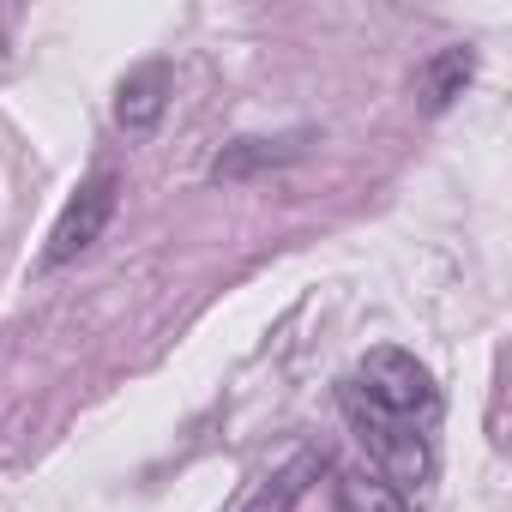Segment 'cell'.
<instances>
[{"instance_id":"obj_1","label":"cell","mask_w":512,"mask_h":512,"mask_svg":"<svg viewBox=\"0 0 512 512\" xmlns=\"http://www.w3.org/2000/svg\"><path fill=\"white\" fill-rule=\"evenodd\" d=\"M338 410H344V422L356 428V440L368 446L380 482H392L398 494H410V488H422V482L434 476V446H428V434H416V422L386 416L356 380L338 386Z\"/></svg>"},{"instance_id":"obj_2","label":"cell","mask_w":512,"mask_h":512,"mask_svg":"<svg viewBox=\"0 0 512 512\" xmlns=\"http://www.w3.org/2000/svg\"><path fill=\"white\" fill-rule=\"evenodd\" d=\"M356 386H362L386 416H398V422H434V410H440L434 374H428L410 350H392V344H380V350H368V356L356 362Z\"/></svg>"},{"instance_id":"obj_3","label":"cell","mask_w":512,"mask_h":512,"mask_svg":"<svg viewBox=\"0 0 512 512\" xmlns=\"http://www.w3.org/2000/svg\"><path fill=\"white\" fill-rule=\"evenodd\" d=\"M115 205H121V175H115V169L85 175V181H79V193L61 205V217H55V229H49L43 266L55 272V266H73L79 253H91V247L103 241V229H109Z\"/></svg>"},{"instance_id":"obj_4","label":"cell","mask_w":512,"mask_h":512,"mask_svg":"<svg viewBox=\"0 0 512 512\" xmlns=\"http://www.w3.org/2000/svg\"><path fill=\"white\" fill-rule=\"evenodd\" d=\"M163 109H169V61H139V67L121 79V91H115V121H121V133H127V139H145V133L163 121Z\"/></svg>"},{"instance_id":"obj_5","label":"cell","mask_w":512,"mask_h":512,"mask_svg":"<svg viewBox=\"0 0 512 512\" xmlns=\"http://www.w3.org/2000/svg\"><path fill=\"white\" fill-rule=\"evenodd\" d=\"M302 151H308L302 133L296 139H235V145H223V157L211 163V175L217 181H241V175H260V169H284Z\"/></svg>"},{"instance_id":"obj_6","label":"cell","mask_w":512,"mask_h":512,"mask_svg":"<svg viewBox=\"0 0 512 512\" xmlns=\"http://www.w3.org/2000/svg\"><path fill=\"white\" fill-rule=\"evenodd\" d=\"M314 476H320V458H314V452H296V458H290V464L260 488V494H253L241 512H290V506L308 494V482H314Z\"/></svg>"},{"instance_id":"obj_7","label":"cell","mask_w":512,"mask_h":512,"mask_svg":"<svg viewBox=\"0 0 512 512\" xmlns=\"http://www.w3.org/2000/svg\"><path fill=\"white\" fill-rule=\"evenodd\" d=\"M470 73H476V55H470V49H440V55L422 67V97H428V109H446L452 97H464Z\"/></svg>"},{"instance_id":"obj_8","label":"cell","mask_w":512,"mask_h":512,"mask_svg":"<svg viewBox=\"0 0 512 512\" xmlns=\"http://www.w3.org/2000/svg\"><path fill=\"white\" fill-rule=\"evenodd\" d=\"M338 506H344V512H410V500H404L392 482L368 476V470H356V476L338 482Z\"/></svg>"}]
</instances>
